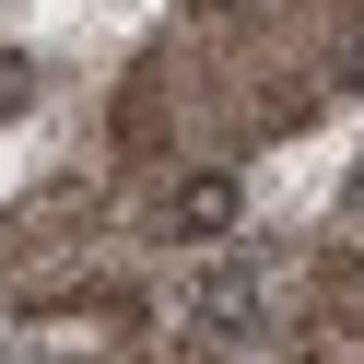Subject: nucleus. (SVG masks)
I'll list each match as a JSON object with an SVG mask.
<instances>
[{"label": "nucleus", "mask_w": 364, "mask_h": 364, "mask_svg": "<svg viewBox=\"0 0 364 364\" xmlns=\"http://www.w3.org/2000/svg\"><path fill=\"white\" fill-rule=\"evenodd\" d=\"M176 223H188V235H212V223H235V188H188V200H176Z\"/></svg>", "instance_id": "obj_1"}]
</instances>
